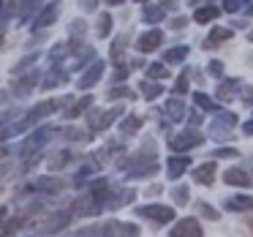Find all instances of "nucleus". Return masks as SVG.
<instances>
[{
	"label": "nucleus",
	"instance_id": "obj_21",
	"mask_svg": "<svg viewBox=\"0 0 253 237\" xmlns=\"http://www.w3.org/2000/svg\"><path fill=\"white\" fill-rule=\"evenodd\" d=\"M90 106H93V98H90V95H84V98H79L77 104H74L71 109H68V117H79V115H84V112H87Z\"/></svg>",
	"mask_w": 253,
	"mask_h": 237
},
{
	"label": "nucleus",
	"instance_id": "obj_8",
	"mask_svg": "<svg viewBox=\"0 0 253 237\" xmlns=\"http://www.w3.org/2000/svg\"><path fill=\"white\" fill-rule=\"evenodd\" d=\"M101 207H104V204H101L98 199L93 196V193H90V196H82V199H77V202H74V210H71V213H74V215H98Z\"/></svg>",
	"mask_w": 253,
	"mask_h": 237
},
{
	"label": "nucleus",
	"instance_id": "obj_50",
	"mask_svg": "<svg viewBox=\"0 0 253 237\" xmlns=\"http://www.w3.org/2000/svg\"><path fill=\"white\" fill-rule=\"evenodd\" d=\"M248 226H251V232H253V221H251V224H248Z\"/></svg>",
	"mask_w": 253,
	"mask_h": 237
},
{
	"label": "nucleus",
	"instance_id": "obj_41",
	"mask_svg": "<svg viewBox=\"0 0 253 237\" xmlns=\"http://www.w3.org/2000/svg\"><path fill=\"white\" fill-rule=\"evenodd\" d=\"M11 117H14L11 112H0V126H6V123L11 120Z\"/></svg>",
	"mask_w": 253,
	"mask_h": 237
},
{
	"label": "nucleus",
	"instance_id": "obj_30",
	"mask_svg": "<svg viewBox=\"0 0 253 237\" xmlns=\"http://www.w3.org/2000/svg\"><path fill=\"white\" fill-rule=\"evenodd\" d=\"M120 128H123V134H133L136 128H142V120H139V117H126Z\"/></svg>",
	"mask_w": 253,
	"mask_h": 237
},
{
	"label": "nucleus",
	"instance_id": "obj_12",
	"mask_svg": "<svg viewBox=\"0 0 253 237\" xmlns=\"http://www.w3.org/2000/svg\"><path fill=\"white\" fill-rule=\"evenodd\" d=\"M223 180L229 183V186H240V188H245V186H251V175H248L242 166H231V169H226L223 172Z\"/></svg>",
	"mask_w": 253,
	"mask_h": 237
},
{
	"label": "nucleus",
	"instance_id": "obj_48",
	"mask_svg": "<svg viewBox=\"0 0 253 237\" xmlns=\"http://www.w3.org/2000/svg\"><path fill=\"white\" fill-rule=\"evenodd\" d=\"M251 166H253V158H251ZM248 175H251V180H253V172H248Z\"/></svg>",
	"mask_w": 253,
	"mask_h": 237
},
{
	"label": "nucleus",
	"instance_id": "obj_20",
	"mask_svg": "<svg viewBox=\"0 0 253 237\" xmlns=\"http://www.w3.org/2000/svg\"><path fill=\"white\" fill-rule=\"evenodd\" d=\"M218 14H220V8L207 6V8H199L193 19H196V22H202V25H207V22H212V19H218Z\"/></svg>",
	"mask_w": 253,
	"mask_h": 237
},
{
	"label": "nucleus",
	"instance_id": "obj_25",
	"mask_svg": "<svg viewBox=\"0 0 253 237\" xmlns=\"http://www.w3.org/2000/svg\"><path fill=\"white\" fill-rule=\"evenodd\" d=\"M237 88H240V82H237V79H229V82H223V85L218 88V98H223V101H226V98H231Z\"/></svg>",
	"mask_w": 253,
	"mask_h": 237
},
{
	"label": "nucleus",
	"instance_id": "obj_31",
	"mask_svg": "<svg viewBox=\"0 0 253 237\" xmlns=\"http://www.w3.org/2000/svg\"><path fill=\"white\" fill-rule=\"evenodd\" d=\"M215 115H218V123H220V126H229V128L237 126V117L231 115V112H220V109H218Z\"/></svg>",
	"mask_w": 253,
	"mask_h": 237
},
{
	"label": "nucleus",
	"instance_id": "obj_36",
	"mask_svg": "<svg viewBox=\"0 0 253 237\" xmlns=\"http://www.w3.org/2000/svg\"><path fill=\"white\" fill-rule=\"evenodd\" d=\"M68 158H71V153H66V150H63V153H57V155H55L52 166H63V164H68Z\"/></svg>",
	"mask_w": 253,
	"mask_h": 237
},
{
	"label": "nucleus",
	"instance_id": "obj_2",
	"mask_svg": "<svg viewBox=\"0 0 253 237\" xmlns=\"http://www.w3.org/2000/svg\"><path fill=\"white\" fill-rule=\"evenodd\" d=\"M139 215L155 221V224H169V221H174V210L166 207V204H144V207H139Z\"/></svg>",
	"mask_w": 253,
	"mask_h": 237
},
{
	"label": "nucleus",
	"instance_id": "obj_28",
	"mask_svg": "<svg viewBox=\"0 0 253 237\" xmlns=\"http://www.w3.org/2000/svg\"><path fill=\"white\" fill-rule=\"evenodd\" d=\"M142 93H144V98H147V101H153V98H158V95H161V85L142 82Z\"/></svg>",
	"mask_w": 253,
	"mask_h": 237
},
{
	"label": "nucleus",
	"instance_id": "obj_10",
	"mask_svg": "<svg viewBox=\"0 0 253 237\" xmlns=\"http://www.w3.org/2000/svg\"><path fill=\"white\" fill-rule=\"evenodd\" d=\"M171 235L174 237H202V224L196 218H185L171 229Z\"/></svg>",
	"mask_w": 253,
	"mask_h": 237
},
{
	"label": "nucleus",
	"instance_id": "obj_1",
	"mask_svg": "<svg viewBox=\"0 0 253 237\" xmlns=\"http://www.w3.org/2000/svg\"><path fill=\"white\" fill-rule=\"evenodd\" d=\"M52 134H55V128H49V126H46V128H39L36 134H30V137L22 142V155H33V153H39V150L52 139Z\"/></svg>",
	"mask_w": 253,
	"mask_h": 237
},
{
	"label": "nucleus",
	"instance_id": "obj_23",
	"mask_svg": "<svg viewBox=\"0 0 253 237\" xmlns=\"http://www.w3.org/2000/svg\"><path fill=\"white\" fill-rule=\"evenodd\" d=\"M188 55V47H174V49H169L164 55V63H182Z\"/></svg>",
	"mask_w": 253,
	"mask_h": 237
},
{
	"label": "nucleus",
	"instance_id": "obj_11",
	"mask_svg": "<svg viewBox=\"0 0 253 237\" xmlns=\"http://www.w3.org/2000/svg\"><path fill=\"white\" fill-rule=\"evenodd\" d=\"M215 172H218V164H215V161H207V164L193 169V180H196L199 186H210V183L215 180Z\"/></svg>",
	"mask_w": 253,
	"mask_h": 237
},
{
	"label": "nucleus",
	"instance_id": "obj_19",
	"mask_svg": "<svg viewBox=\"0 0 253 237\" xmlns=\"http://www.w3.org/2000/svg\"><path fill=\"white\" fill-rule=\"evenodd\" d=\"M231 36H234V30H231V28H212L207 44H210V47H212V44H220V41H229Z\"/></svg>",
	"mask_w": 253,
	"mask_h": 237
},
{
	"label": "nucleus",
	"instance_id": "obj_38",
	"mask_svg": "<svg viewBox=\"0 0 253 237\" xmlns=\"http://www.w3.org/2000/svg\"><path fill=\"white\" fill-rule=\"evenodd\" d=\"M226 155H229V158H237V150H218V153H215V158H226Z\"/></svg>",
	"mask_w": 253,
	"mask_h": 237
},
{
	"label": "nucleus",
	"instance_id": "obj_40",
	"mask_svg": "<svg viewBox=\"0 0 253 237\" xmlns=\"http://www.w3.org/2000/svg\"><path fill=\"white\" fill-rule=\"evenodd\" d=\"M185 25H188V19H185V17H177L174 22H171V28H174V30H182Z\"/></svg>",
	"mask_w": 253,
	"mask_h": 237
},
{
	"label": "nucleus",
	"instance_id": "obj_13",
	"mask_svg": "<svg viewBox=\"0 0 253 237\" xmlns=\"http://www.w3.org/2000/svg\"><path fill=\"white\" fill-rule=\"evenodd\" d=\"M188 166H191V158H185V155H171L169 164H166V172H169L171 180H177L180 175H185Z\"/></svg>",
	"mask_w": 253,
	"mask_h": 237
},
{
	"label": "nucleus",
	"instance_id": "obj_26",
	"mask_svg": "<svg viewBox=\"0 0 253 237\" xmlns=\"http://www.w3.org/2000/svg\"><path fill=\"white\" fill-rule=\"evenodd\" d=\"M147 77L150 79H166V77H169V71H166L164 63H153V66H147Z\"/></svg>",
	"mask_w": 253,
	"mask_h": 237
},
{
	"label": "nucleus",
	"instance_id": "obj_16",
	"mask_svg": "<svg viewBox=\"0 0 253 237\" xmlns=\"http://www.w3.org/2000/svg\"><path fill=\"white\" fill-rule=\"evenodd\" d=\"M226 210H231V213H245V210H253V196H231L226 199Z\"/></svg>",
	"mask_w": 253,
	"mask_h": 237
},
{
	"label": "nucleus",
	"instance_id": "obj_14",
	"mask_svg": "<svg viewBox=\"0 0 253 237\" xmlns=\"http://www.w3.org/2000/svg\"><path fill=\"white\" fill-rule=\"evenodd\" d=\"M164 112H166V117H169L171 123H180L182 117L188 115V112H185V104H182L180 98H169V101L164 104Z\"/></svg>",
	"mask_w": 253,
	"mask_h": 237
},
{
	"label": "nucleus",
	"instance_id": "obj_55",
	"mask_svg": "<svg viewBox=\"0 0 253 237\" xmlns=\"http://www.w3.org/2000/svg\"><path fill=\"white\" fill-rule=\"evenodd\" d=\"M0 6H3V0H0Z\"/></svg>",
	"mask_w": 253,
	"mask_h": 237
},
{
	"label": "nucleus",
	"instance_id": "obj_18",
	"mask_svg": "<svg viewBox=\"0 0 253 237\" xmlns=\"http://www.w3.org/2000/svg\"><path fill=\"white\" fill-rule=\"evenodd\" d=\"M68 221H71V213H66V210H63V213H55L49 218V226H44V232H60Z\"/></svg>",
	"mask_w": 253,
	"mask_h": 237
},
{
	"label": "nucleus",
	"instance_id": "obj_5",
	"mask_svg": "<svg viewBox=\"0 0 253 237\" xmlns=\"http://www.w3.org/2000/svg\"><path fill=\"white\" fill-rule=\"evenodd\" d=\"M204 142V137L199 131H182L177 134V137H171V150H177V153H182V150H191V147H199V144Z\"/></svg>",
	"mask_w": 253,
	"mask_h": 237
},
{
	"label": "nucleus",
	"instance_id": "obj_9",
	"mask_svg": "<svg viewBox=\"0 0 253 237\" xmlns=\"http://www.w3.org/2000/svg\"><path fill=\"white\" fill-rule=\"evenodd\" d=\"M104 77V60H93V66L87 68V71L82 74V77H79V90H87V88H93L95 82H98V79Z\"/></svg>",
	"mask_w": 253,
	"mask_h": 237
},
{
	"label": "nucleus",
	"instance_id": "obj_17",
	"mask_svg": "<svg viewBox=\"0 0 253 237\" xmlns=\"http://www.w3.org/2000/svg\"><path fill=\"white\" fill-rule=\"evenodd\" d=\"M63 188V183H57L55 177H39L33 183V191H46V193H57Z\"/></svg>",
	"mask_w": 253,
	"mask_h": 237
},
{
	"label": "nucleus",
	"instance_id": "obj_39",
	"mask_svg": "<svg viewBox=\"0 0 253 237\" xmlns=\"http://www.w3.org/2000/svg\"><path fill=\"white\" fill-rule=\"evenodd\" d=\"M109 95H112V98H120V95H131V90H128V88H115Z\"/></svg>",
	"mask_w": 253,
	"mask_h": 237
},
{
	"label": "nucleus",
	"instance_id": "obj_46",
	"mask_svg": "<svg viewBox=\"0 0 253 237\" xmlns=\"http://www.w3.org/2000/svg\"><path fill=\"white\" fill-rule=\"evenodd\" d=\"M245 101H248V104H253V90H248V95H245Z\"/></svg>",
	"mask_w": 253,
	"mask_h": 237
},
{
	"label": "nucleus",
	"instance_id": "obj_54",
	"mask_svg": "<svg viewBox=\"0 0 253 237\" xmlns=\"http://www.w3.org/2000/svg\"><path fill=\"white\" fill-rule=\"evenodd\" d=\"M136 3H144V0H136Z\"/></svg>",
	"mask_w": 253,
	"mask_h": 237
},
{
	"label": "nucleus",
	"instance_id": "obj_44",
	"mask_svg": "<svg viewBox=\"0 0 253 237\" xmlns=\"http://www.w3.org/2000/svg\"><path fill=\"white\" fill-rule=\"evenodd\" d=\"M128 77V71L126 68H117V74H115V79H126Z\"/></svg>",
	"mask_w": 253,
	"mask_h": 237
},
{
	"label": "nucleus",
	"instance_id": "obj_42",
	"mask_svg": "<svg viewBox=\"0 0 253 237\" xmlns=\"http://www.w3.org/2000/svg\"><path fill=\"white\" fill-rule=\"evenodd\" d=\"M82 8H87V11H93V8H95V0H82Z\"/></svg>",
	"mask_w": 253,
	"mask_h": 237
},
{
	"label": "nucleus",
	"instance_id": "obj_49",
	"mask_svg": "<svg viewBox=\"0 0 253 237\" xmlns=\"http://www.w3.org/2000/svg\"><path fill=\"white\" fill-rule=\"evenodd\" d=\"M3 215H6V210H0V221H3Z\"/></svg>",
	"mask_w": 253,
	"mask_h": 237
},
{
	"label": "nucleus",
	"instance_id": "obj_37",
	"mask_svg": "<svg viewBox=\"0 0 253 237\" xmlns=\"http://www.w3.org/2000/svg\"><path fill=\"white\" fill-rule=\"evenodd\" d=\"M185 90H188V77L182 74V77L177 79V85H174V93H185Z\"/></svg>",
	"mask_w": 253,
	"mask_h": 237
},
{
	"label": "nucleus",
	"instance_id": "obj_29",
	"mask_svg": "<svg viewBox=\"0 0 253 237\" xmlns=\"http://www.w3.org/2000/svg\"><path fill=\"white\" fill-rule=\"evenodd\" d=\"M193 98H196V104L202 106V109H207V112H218V104H215L212 98H207V95H204V93H196V95H193Z\"/></svg>",
	"mask_w": 253,
	"mask_h": 237
},
{
	"label": "nucleus",
	"instance_id": "obj_47",
	"mask_svg": "<svg viewBox=\"0 0 253 237\" xmlns=\"http://www.w3.org/2000/svg\"><path fill=\"white\" fill-rule=\"evenodd\" d=\"M0 158H6V150H3V147H0Z\"/></svg>",
	"mask_w": 253,
	"mask_h": 237
},
{
	"label": "nucleus",
	"instance_id": "obj_7",
	"mask_svg": "<svg viewBox=\"0 0 253 237\" xmlns=\"http://www.w3.org/2000/svg\"><path fill=\"white\" fill-rule=\"evenodd\" d=\"M161 41H164V33H161L158 28H153V30H147V33H142L139 36V41H136V49L142 52V55H147V52H155L161 47Z\"/></svg>",
	"mask_w": 253,
	"mask_h": 237
},
{
	"label": "nucleus",
	"instance_id": "obj_6",
	"mask_svg": "<svg viewBox=\"0 0 253 237\" xmlns=\"http://www.w3.org/2000/svg\"><path fill=\"white\" fill-rule=\"evenodd\" d=\"M117 115H123V109H106V112H90L87 117V126L93 128V131H104V128H109L112 123L117 120Z\"/></svg>",
	"mask_w": 253,
	"mask_h": 237
},
{
	"label": "nucleus",
	"instance_id": "obj_27",
	"mask_svg": "<svg viewBox=\"0 0 253 237\" xmlns=\"http://www.w3.org/2000/svg\"><path fill=\"white\" fill-rule=\"evenodd\" d=\"M109 33H112V17H109V14H101V17H98V36H101V39H106Z\"/></svg>",
	"mask_w": 253,
	"mask_h": 237
},
{
	"label": "nucleus",
	"instance_id": "obj_53",
	"mask_svg": "<svg viewBox=\"0 0 253 237\" xmlns=\"http://www.w3.org/2000/svg\"><path fill=\"white\" fill-rule=\"evenodd\" d=\"M248 39H251V41H253V33H251V36H248Z\"/></svg>",
	"mask_w": 253,
	"mask_h": 237
},
{
	"label": "nucleus",
	"instance_id": "obj_32",
	"mask_svg": "<svg viewBox=\"0 0 253 237\" xmlns=\"http://www.w3.org/2000/svg\"><path fill=\"white\" fill-rule=\"evenodd\" d=\"M248 0H223V11H240Z\"/></svg>",
	"mask_w": 253,
	"mask_h": 237
},
{
	"label": "nucleus",
	"instance_id": "obj_43",
	"mask_svg": "<svg viewBox=\"0 0 253 237\" xmlns=\"http://www.w3.org/2000/svg\"><path fill=\"white\" fill-rule=\"evenodd\" d=\"M242 131H245V134H248V137H251V134H253V120H248V123H245V126H242Z\"/></svg>",
	"mask_w": 253,
	"mask_h": 237
},
{
	"label": "nucleus",
	"instance_id": "obj_51",
	"mask_svg": "<svg viewBox=\"0 0 253 237\" xmlns=\"http://www.w3.org/2000/svg\"><path fill=\"white\" fill-rule=\"evenodd\" d=\"M0 44H3V33H0Z\"/></svg>",
	"mask_w": 253,
	"mask_h": 237
},
{
	"label": "nucleus",
	"instance_id": "obj_22",
	"mask_svg": "<svg viewBox=\"0 0 253 237\" xmlns=\"http://www.w3.org/2000/svg\"><path fill=\"white\" fill-rule=\"evenodd\" d=\"M41 3H44V0H22V8H19V19H22V22H25V19H30V17H33V11L41 6Z\"/></svg>",
	"mask_w": 253,
	"mask_h": 237
},
{
	"label": "nucleus",
	"instance_id": "obj_15",
	"mask_svg": "<svg viewBox=\"0 0 253 237\" xmlns=\"http://www.w3.org/2000/svg\"><path fill=\"white\" fill-rule=\"evenodd\" d=\"M36 85H39V71H28L17 85H14V93H17V95H28Z\"/></svg>",
	"mask_w": 253,
	"mask_h": 237
},
{
	"label": "nucleus",
	"instance_id": "obj_34",
	"mask_svg": "<svg viewBox=\"0 0 253 237\" xmlns=\"http://www.w3.org/2000/svg\"><path fill=\"white\" fill-rule=\"evenodd\" d=\"M210 74H212V77H223V63L212 60V63H210Z\"/></svg>",
	"mask_w": 253,
	"mask_h": 237
},
{
	"label": "nucleus",
	"instance_id": "obj_4",
	"mask_svg": "<svg viewBox=\"0 0 253 237\" xmlns=\"http://www.w3.org/2000/svg\"><path fill=\"white\" fill-rule=\"evenodd\" d=\"M57 17H60V3H57V0H52V3H46V6L39 11V17H36V22H33V30L52 28Z\"/></svg>",
	"mask_w": 253,
	"mask_h": 237
},
{
	"label": "nucleus",
	"instance_id": "obj_33",
	"mask_svg": "<svg viewBox=\"0 0 253 237\" xmlns=\"http://www.w3.org/2000/svg\"><path fill=\"white\" fill-rule=\"evenodd\" d=\"M188 196H191V193H188V188H174V199H177V204H185V202H188Z\"/></svg>",
	"mask_w": 253,
	"mask_h": 237
},
{
	"label": "nucleus",
	"instance_id": "obj_35",
	"mask_svg": "<svg viewBox=\"0 0 253 237\" xmlns=\"http://www.w3.org/2000/svg\"><path fill=\"white\" fill-rule=\"evenodd\" d=\"M199 213H202V215H207V218H218V210H215V207H210V204H199Z\"/></svg>",
	"mask_w": 253,
	"mask_h": 237
},
{
	"label": "nucleus",
	"instance_id": "obj_45",
	"mask_svg": "<svg viewBox=\"0 0 253 237\" xmlns=\"http://www.w3.org/2000/svg\"><path fill=\"white\" fill-rule=\"evenodd\" d=\"M126 0H106V6H123Z\"/></svg>",
	"mask_w": 253,
	"mask_h": 237
},
{
	"label": "nucleus",
	"instance_id": "obj_52",
	"mask_svg": "<svg viewBox=\"0 0 253 237\" xmlns=\"http://www.w3.org/2000/svg\"><path fill=\"white\" fill-rule=\"evenodd\" d=\"M248 14H253V8H248Z\"/></svg>",
	"mask_w": 253,
	"mask_h": 237
},
{
	"label": "nucleus",
	"instance_id": "obj_3",
	"mask_svg": "<svg viewBox=\"0 0 253 237\" xmlns=\"http://www.w3.org/2000/svg\"><path fill=\"white\" fill-rule=\"evenodd\" d=\"M66 106V98H46V101H41V104H36L33 109H30V120L33 123H39V120H44V117H49L52 112H57V109H63Z\"/></svg>",
	"mask_w": 253,
	"mask_h": 237
},
{
	"label": "nucleus",
	"instance_id": "obj_24",
	"mask_svg": "<svg viewBox=\"0 0 253 237\" xmlns=\"http://www.w3.org/2000/svg\"><path fill=\"white\" fill-rule=\"evenodd\" d=\"M144 19H147L150 25L161 22V19H164V3H161V6H147L144 8Z\"/></svg>",
	"mask_w": 253,
	"mask_h": 237
}]
</instances>
